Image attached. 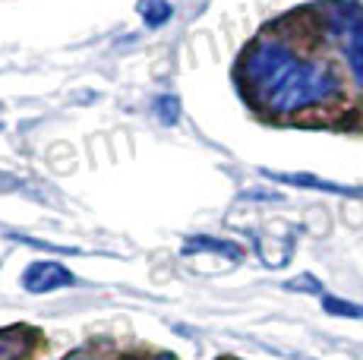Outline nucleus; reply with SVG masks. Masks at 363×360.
I'll use <instances>...</instances> for the list:
<instances>
[{
	"label": "nucleus",
	"instance_id": "1",
	"mask_svg": "<svg viewBox=\"0 0 363 360\" xmlns=\"http://www.w3.org/2000/svg\"><path fill=\"white\" fill-rule=\"evenodd\" d=\"M272 67L262 70V82L272 95V108L275 111H300L313 108L319 101L332 99L338 82L329 64H310V60H291L288 54L278 51L269 60Z\"/></svg>",
	"mask_w": 363,
	"mask_h": 360
},
{
	"label": "nucleus",
	"instance_id": "2",
	"mask_svg": "<svg viewBox=\"0 0 363 360\" xmlns=\"http://www.w3.org/2000/svg\"><path fill=\"white\" fill-rule=\"evenodd\" d=\"M23 351V342L16 335H0V360H16Z\"/></svg>",
	"mask_w": 363,
	"mask_h": 360
},
{
	"label": "nucleus",
	"instance_id": "3",
	"mask_svg": "<svg viewBox=\"0 0 363 360\" xmlns=\"http://www.w3.org/2000/svg\"><path fill=\"white\" fill-rule=\"evenodd\" d=\"M325 310H329V313H345V316H363V307H354V303L332 300V297H325Z\"/></svg>",
	"mask_w": 363,
	"mask_h": 360
}]
</instances>
